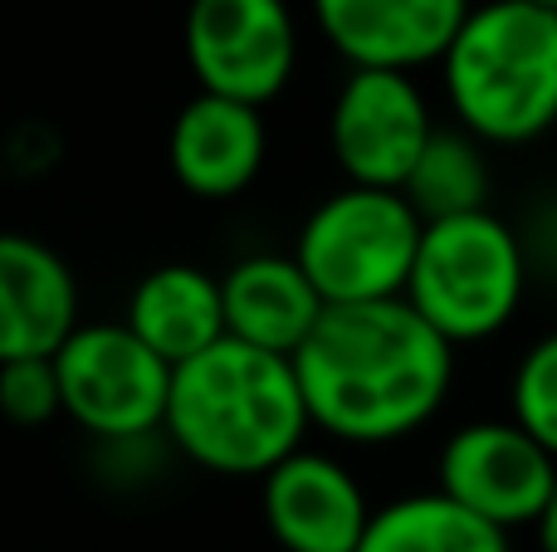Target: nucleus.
I'll return each mask as SVG.
<instances>
[{
	"label": "nucleus",
	"mask_w": 557,
	"mask_h": 552,
	"mask_svg": "<svg viewBox=\"0 0 557 552\" xmlns=\"http://www.w3.org/2000/svg\"><path fill=\"white\" fill-rule=\"evenodd\" d=\"M308 416L343 446H392L445 406L455 342L411 299L327 303L294 352Z\"/></svg>",
	"instance_id": "1"
},
{
	"label": "nucleus",
	"mask_w": 557,
	"mask_h": 552,
	"mask_svg": "<svg viewBox=\"0 0 557 552\" xmlns=\"http://www.w3.org/2000/svg\"><path fill=\"white\" fill-rule=\"evenodd\" d=\"M308 401L294 357L225 333L206 352L176 362L166 401V440L211 475H270L304 446Z\"/></svg>",
	"instance_id": "2"
},
{
	"label": "nucleus",
	"mask_w": 557,
	"mask_h": 552,
	"mask_svg": "<svg viewBox=\"0 0 557 552\" xmlns=\"http://www.w3.org/2000/svg\"><path fill=\"white\" fill-rule=\"evenodd\" d=\"M460 127L480 142L523 147L557 123V10L539 0H484L441 59Z\"/></svg>",
	"instance_id": "3"
},
{
	"label": "nucleus",
	"mask_w": 557,
	"mask_h": 552,
	"mask_svg": "<svg viewBox=\"0 0 557 552\" xmlns=\"http://www.w3.org/2000/svg\"><path fill=\"white\" fill-rule=\"evenodd\" d=\"M529 289V260L509 221L484 211L425 221L406 299L450 342H484L513 323Z\"/></svg>",
	"instance_id": "4"
},
{
	"label": "nucleus",
	"mask_w": 557,
	"mask_h": 552,
	"mask_svg": "<svg viewBox=\"0 0 557 552\" xmlns=\"http://www.w3.org/2000/svg\"><path fill=\"white\" fill-rule=\"evenodd\" d=\"M425 215L396 186L347 181L298 230V264L327 303L401 299L416 269Z\"/></svg>",
	"instance_id": "5"
},
{
	"label": "nucleus",
	"mask_w": 557,
	"mask_h": 552,
	"mask_svg": "<svg viewBox=\"0 0 557 552\" xmlns=\"http://www.w3.org/2000/svg\"><path fill=\"white\" fill-rule=\"evenodd\" d=\"M64 416L98 440H137L166 426L172 362L133 323H78L54 352Z\"/></svg>",
	"instance_id": "6"
},
{
	"label": "nucleus",
	"mask_w": 557,
	"mask_h": 552,
	"mask_svg": "<svg viewBox=\"0 0 557 552\" xmlns=\"http://www.w3.org/2000/svg\"><path fill=\"white\" fill-rule=\"evenodd\" d=\"M431 137V103L406 68H352L347 84L337 88L327 142H333V162L347 181L401 191Z\"/></svg>",
	"instance_id": "7"
},
{
	"label": "nucleus",
	"mask_w": 557,
	"mask_h": 552,
	"mask_svg": "<svg viewBox=\"0 0 557 552\" xmlns=\"http://www.w3.org/2000/svg\"><path fill=\"white\" fill-rule=\"evenodd\" d=\"M186 64L201 88L264 108L284 93L298 64V25L288 0H191Z\"/></svg>",
	"instance_id": "8"
},
{
	"label": "nucleus",
	"mask_w": 557,
	"mask_h": 552,
	"mask_svg": "<svg viewBox=\"0 0 557 552\" xmlns=\"http://www.w3.org/2000/svg\"><path fill=\"white\" fill-rule=\"evenodd\" d=\"M441 489L499 528H539L557 494V455L519 416L470 421L441 446Z\"/></svg>",
	"instance_id": "9"
},
{
	"label": "nucleus",
	"mask_w": 557,
	"mask_h": 552,
	"mask_svg": "<svg viewBox=\"0 0 557 552\" xmlns=\"http://www.w3.org/2000/svg\"><path fill=\"white\" fill-rule=\"evenodd\" d=\"M260 509L284 552H357L372 524V504L352 469L304 446L264 475Z\"/></svg>",
	"instance_id": "10"
},
{
	"label": "nucleus",
	"mask_w": 557,
	"mask_h": 552,
	"mask_svg": "<svg viewBox=\"0 0 557 552\" xmlns=\"http://www.w3.org/2000/svg\"><path fill=\"white\" fill-rule=\"evenodd\" d=\"M470 10V0H313L323 39L352 68L406 74L441 64Z\"/></svg>",
	"instance_id": "11"
},
{
	"label": "nucleus",
	"mask_w": 557,
	"mask_h": 552,
	"mask_svg": "<svg viewBox=\"0 0 557 552\" xmlns=\"http://www.w3.org/2000/svg\"><path fill=\"white\" fill-rule=\"evenodd\" d=\"M264 147H270V133H264L260 103L201 88L176 113L166 156H172L176 181L191 196H201V201H231V196H240L260 176Z\"/></svg>",
	"instance_id": "12"
},
{
	"label": "nucleus",
	"mask_w": 557,
	"mask_h": 552,
	"mask_svg": "<svg viewBox=\"0 0 557 552\" xmlns=\"http://www.w3.org/2000/svg\"><path fill=\"white\" fill-rule=\"evenodd\" d=\"M78 333L74 269L29 235L0 240V357H54Z\"/></svg>",
	"instance_id": "13"
},
{
	"label": "nucleus",
	"mask_w": 557,
	"mask_h": 552,
	"mask_svg": "<svg viewBox=\"0 0 557 552\" xmlns=\"http://www.w3.org/2000/svg\"><path fill=\"white\" fill-rule=\"evenodd\" d=\"M225 289V328L255 348H270L294 357L327 313V299L298 254H245L240 264L221 274Z\"/></svg>",
	"instance_id": "14"
},
{
	"label": "nucleus",
	"mask_w": 557,
	"mask_h": 552,
	"mask_svg": "<svg viewBox=\"0 0 557 552\" xmlns=\"http://www.w3.org/2000/svg\"><path fill=\"white\" fill-rule=\"evenodd\" d=\"M127 323L162 352L166 362H186L221 342L225 333V289L215 274L196 264H157L143 274L127 299Z\"/></svg>",
	"instance_id": "15"
},
{
	"label": "nucleus",
	"mask_w": 557,
	"mask_h": 552,
	"mask_svg": "<svg viewBox=\"0 0 557 552\" xmlns=\"http://www.w3.org/2000/svg\"><path fill=\"white\" fill-rule=\"evenodd\" d=\"M357 552H509V528L465 509L445 489H431L372 509Z\"/></svg>",
	"instance_id": "16"
},
{
	"label": "nucleus",
	"mask_w": 557,
	"mask_h": 552,
	"mask_svg": "<svg viewBox=\"0 0 557 552\" xmlns=\"http://www.w3.org/2000/svg\"><path fill=\"white\" fill-rule=\"evenodd\" d=\"M411 196V205L425 221H445V215H465V211H484L490 205V166H484L480 137L465 133H445L435 127L431 147L421 152L416 172L401 186Z\"/></svg>",
	"instance_id": "17"
},
{
	"label": "nucleus",
	"mask_w": 557,
	"mask_h": 552,
	"mask_svg": "<svg viewBox=\"0 0 557 552\" xmlns=\"http://www.w3.org/2000/svg\"><path fill=\"white\" fill-rule=\"evenodd\" d=\"M509 401H513V416L557 455V328L519 357Z\"/></svg>",
	"instance_id": "18"
},
{
	"label": "nucleus",
	"mask_w": 557,
	"mask_h": 552,
	"mask_svg": "<svg viewBox=\"0 0 557 552\" xmlns=\"http://www.w3.org/2000/svg\"><path fill=\"white\" fill-rule=\"evenodd\" d=\"M0 406L15 426H49L64 416L54 357H0Z\"/></svg>",
	"instance_id": "19"
},
{
	"label": "nucleus",
	"mask_w": 557,
	"mask_h": 552,
	"mask_svg": "<svg viewBox=\"0 0 557 552\" xmlns=\"http://www.w3.org/2000/svg\"><path fill=\"white\" fill-rule=\"evenodd\" d=\"M539 548H543V552H557V494H553L548 514L539 518Z\"/></svg>",
	"instance_id": "20"
},
{
	"label": "nucleus",
	"mask_w": 557,
	"mask_h": 552,
	"mask_svg": "<svg viewBox=\"0 0 557 552\" xmlns=\"http://www.w3.org/2000/svg\"><path fill=\"white\" fill-rule=\"evenodd\" d=\"M539 5H553V10H557V0H539Z\"/></svg>",
	"instance_id": "21"
}]
</instances>
